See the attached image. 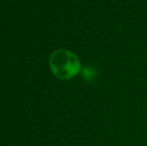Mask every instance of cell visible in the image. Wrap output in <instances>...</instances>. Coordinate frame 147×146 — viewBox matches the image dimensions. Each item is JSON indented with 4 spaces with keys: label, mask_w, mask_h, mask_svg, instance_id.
Listing matches in <instances>:
<instances>
[{
    "label": "cell",
    "mask_w": 147,
    "mask_h": 146,
    "mask_svg": "<svg viewBox=\"0 0 147 146\" xmlns=\"http://www.w3.org/2000/svg\"><path fill=\"white\" fill-rule=\"evenodd\" d=\"M49 65L57 78L67 80L74 77L81 69V64L74 53L66 49H58L51 54Z\"/></svg>",
    "instance_id": "cell-1"
},
{
    "label": "cell",
    "mask_w": 147,
    "mask_h": 146,
    "mask_svg": "<svg viewBox=\"0 0 147 146\" xmlns=\"http://www.w3.org/2000/svg\"><path fill=\"white\" fill-rule=\"evenodd\" d=\"M82 76H83L84 79L87 80V81H92L95 78V76H96V71H95L92 67L87 66L82 71Z\"/></svg>",
    "instance_id": "cell-2"
}]
</instances>
